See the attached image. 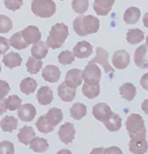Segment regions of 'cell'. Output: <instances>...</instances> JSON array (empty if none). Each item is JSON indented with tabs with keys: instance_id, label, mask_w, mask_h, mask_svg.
Masks as SVG:
<instances>
[{
	"instance_id": "obj_1",
	"label": "cell",
	"mask_w": 148,
	"mask_h": 154,
	"mask_svg": "<svg viewBox=\"0 0 148 154\" xmlns=\"http://www.w3.org/2000/svg\"><path fill=\"white\" fill-rule=\"evenodd\" d=\"M99 29H100V21L94 16L79 14L73 22L74 32L81 37L97 33Z\"/></svg>"
},
{
	"instance_id": "obj_2",
	"label": "cell",
	"mask_w": 148,
	"mask_h": 154,
	"mask_svg": "<svg viewBox=\"0 0 148 154\" xmlns=\"http://www.w3.org/2000/svg\"><path fill=\"white\" fill-rule=\"evenodd\" d=\"M68 36H69V29L67 25L64 23L55 24L51 28L48 39H46V44L51 49L60 48L65 43Z\"/></svg>"
},
{
	"instance_id": "obj_3",
	"label": "cell",
	"mask_w": 148,
	"mask_h": 154,
	"mask_svg": "<svg viewBox=\"0 0 148 154\" xmlns=\"http://www.w3.org/2000/svg\"><path fill=\"white\" fill-rule=\"evenodd\" d=\"M31 11L38 18H51L57 11V5L53 0H33L31 2Z\"/></svg>"
},
{
	"instance_id": "obj_4",
	"label": "cell",
	"mask_w": 148,
	"mask_h": 154,
	"mask_svg": "<svg viewBox=\"0 0 148 154\" xmlns=\"http://www.w3.org/2000/svg\"><path fill=\"white\" fill-rule=\"evenodd\" d=\"M125 128H127L130 138H134V137H146L147 135L144 119L139 114L133 113L129 115V117L127 119V122H125Z\"/></svg>"
},
{
	"instance_id": "obj_5",
	"label": "cell",
	"mask_w": 148,
	"mask_h": 154,
	"mask_svg": "<svg viewBox=\"0 0 148 154\" xmlns=\"http://www.w3.org/2000/svg\"><path fill=\"white\" fill-rule=\"evenodd\" d=\"M83 81L88 84H100L101 79V70L96 63H91L85 67V70L82 71Z\"/></svg>"
},
{
	"instance_id": "obj_6",
	"label": "cell",
	"mask_w": 148,
	"mask_h": 154,
	"mask_svg": "<svg viewBox=\"0 0 148 154\" xmlns=\"http://www.w3.org/2000/svg\"><path fill=\"white\" fill-rule=\"evenodd\" d=\"M91 63H98L102 65L106 73L110 74V75H112L114 72V69L108 63V51L101 46H98L96 49V57L91 61Z\"/></svg>"
},
{
	"instance_id": "obj_7",
	"label": "cell",
	"mask_w": 148,
	"mask_h": 154,
	"mask_svg": "<svg viewBox=\"0 0 148 154\" xmlns=\"http://www.w3.org/2000/svg\"><path fill=\"white\" fill-rule=\"evenodd\" d=\"M112 65L117 70H123L130 65V54L125 49H119L112 57Z\"/></svg>"
},
{
	"instance_id": "obj_8",
	"label": "cell",
	"mask_w": 148,
	"mask_h": 154,
	"mask_svg": "<svg viewBox=\"0 0 148 154\" xmlns=\"http://www.w3.org/2000/svg\"><path fill=\"white\" fill-rule=\"evenodd\" d=\"M134 62L136 66L140 69L148 68V45L142 44L136 49L134 54Z\"/></svg>"
},
{
	"instance_id": "obj_9",
	"label": "cell",
	"mask_w": 148,
	"mask_h": 154,
	"mask_svg": "<svg viewBox=\"0 0 148 154\" xmlns=\"http://www.w3.org/2000/svg\"><path fill=\"white\" fill-rule=\"evenodd\" d=\"M93 116L95 117L97 120L101 121V122L104 123L108 118L112 115V110L107 104L105 103H99L96 104L93 107Z\"/></svg>"
},
{
	"instance_id": "obj_10",
	"label": "cell",
	"mask_w": 148,
	"mask_h": 154,
	"mask_svg": "<svg viewBox=\"0 0 148 154\" xmlns=\"http://www.w3.org/2000/svg\"><path fill=\"white\" fill-rule=\"evenodd\" d=\"M75 128L71 122H66L59 128V138L64 144L71 143L75 138Z\"/></svg>"
},
{
	"instance_id": "obj_11",
	"label": "cell",
	"mask_w": 148,
	"mask_h": 154,
	"mask_svg": "<svg viewBox=\"0 0 148 154\" xmlns=\"http://www.w3.org/2000/svg\"><path fill=\"white\" fill-rule=\"evenodd\" d=\"M129 150L132 153H146L148 150V143L146 137H134L131 138L129 143Z\"/></svg>"
},
{
	"instance_id": "obj_12",
	"label": "cell",
	"mask_w": 148,
	"mask_h": 154,
	"mask_svg": "<svg viewBox=\"0 0 148 154\" xmlns=\"http://www.w3.org/2000/svg\"><path fill=\"white\" fill-rule=\"evenodd\" d=\"M83 80L82 77V71L79 70V69H71L67 72L65 76V82L67 85H69L70 88H76L79 85H81Z\"/></svg>"
},
{
	"instance_id": "obj_13",
	"label": "cell",
	"mask_w": 148,
	"mask_h": 154,
	"mask_svg": "<svg viewBox=\"0 0 148 154\" xmlns=\"http://www.w3.org/2000/svg\"><path fill=\"white\" fill-rule=\"evenodd\" d=\"M22 34H23L24 39L29 44H36L41 39L40 30L37 28L36 26H32V25L26 27L24 30H22Z\"/></svg>"
},
{
	"instance_id": "obj_14",
	"label": "cell",
	"mask_w": 148,
	"mask_h": 154,
	"mask_svg": "<svg viewBox=\"0 0 148 154\" xmlns=\"http://www.w3.org/2000/svg\"><path fill=\"white\" fill-rule=\"evenodd\" d=\"M115 0H94L93 8L99 16L105 17L111 11Z\"/></svg>"
},
{
	"instance_id": "obj_15",
	"label": "cell",
	"mask_w": 148,
	"mask_h": 154,
	"mask_svg": "<svg viewBox=\"0 0 148 154\" xmlns=\"http://www.w3.org/2000/svg\"><path fill=\"white\" fill-rule=\"evenodd\" d=\"M73 54L75 56V58L78 59L88 58L93 54L92 44L88 41H79L73 48Z\"/></svg>"
},
{
	"instance_id": "obj_16",
	"label": "cell",
	"mask_w": 148,
	"mask_h": 154,
	"mask_svg": "<svg viewBox=\"0 0 148 154\" xmlns=\"http://www.w3.org/2000/svg\"><path fill=\"white\" fill-rule=\"evenodd\" d=\"M36 108L34 107L32 104H23L19 109V118L21 119L24 122H29V121H32L36 116Z\"/></svg>"
},
{
	"instance_id": "obj_17",
	"label": "cell",
	"mask_w": 148,
	"mask_h": 154,
	"mask_svg": "<svg viewBox=\"0 0 148 154\" xmlns=\"http://www.w3.org/2000/svg\"><path fill=\"white\" fill-rule=\"evenodd\" d=\"M61 77V71L55 65H48L44 67L42 71V78L48 82L55 83L57 81H59Z\"/></svg>"
},
{
	"instance_id": "obj_18",
	"label": "cell",
	"mask_w": 148,
	"mask_h": 154,
	"mask_svg": "<svg viewBox=\"0 0 148 154\" xmlns=\"http://www.w3.org/2000/svg\"><path fill=\"white\" fill-rule=\"evenodd\" d=\"M58 96L63 102H72L76 97V88H70L66 82H63L58 88Z\"/></svg>"
},
{
	"instance_id": "obj_19",
	"label": "cell",
	"mask_w": 148,
	"mask_h": 154,
	"mask_svg": "<svg viewBox=\"0 0 148 154\" xmlns=\"http://www.w3.org/2000/svg\"><path fill=\"white\" fill-rule=\"evenodd\" d=\"M36 99L38 103L42 106L48 105L54 100V94L53 91L48 88V86H41L37 91Z\"/></svg>"
},
{
	"instance_id": "obj_20",
	"label": "cell",
	"mask_w": 148,
	"mask_h": 154,
	"mask_svg": "<svg viewBox=\"0 0 148 154\" xmlns=\"http://www.w3.org/2000/svg\"><path fill=\"white\" fill-rule=\"evenodd\" d=\"M36 137L35 131L31 126H24L20 130L18 134V140L24 145H30L31 141Z\"/></svg>"
},
{
	"instance_id": "obj_21",
	"label": "cell",
	"mask_w": 148,
	"mask_h": 154,
	"mask_svg": "<svg viewBox=\"0 0 148 154\" xmlns=\"http://www.w3.org/2000/svg\"><path fill=\"white\" fill-rule=\"evenodd\" d=\"M22 57L19 54L11 51L7 54H4L3 60H2V63L5 65L7 68L14 69L16 67H20L22 65Z\"/></svg>"
},
{
	"instance_id": "obj_22",
	"label": "cell",
	"mask_w": 148,
	"mask_h": 154,
	"mask_svg": "<svg viewBox=\"0 0 148 154\" xmlns=\"http://www.w3.org/2000/svg\"><path fill=\"white\" fill-rule=\"evenodd\" d=\"M119 93L122 99L131 102L135 99L136 94H137V88L133 83L125 82L119 88Z\"/></svg>"
},
{
	"instance_id": "obj_23",
	"label": "cell",
	"mask_w": 148,
	"mask_h": 154,
	"mask_svg": "<svg viewBox=\"0 0 148 154\" xmlns=\"http://www.w3.org/2000/svg\"><path fill=\"white\" fill-rule=\"evenodd\" d=\"M140 16H141V11L138 7L131 6L127 8L123 14V20H125V24L128 25H134L140 20Z\"/></svg>"
},
{
	"instance_id": "obj_24",
	"label": "cell",
	"mask_w": 148,
	"mask_h": 154,
	"mask_svg": "<svg viewBox=\"0 0 148 154\" xmlns=\"http://www.w3.org/2000/svg\"><path fill=\"white\" fill-rule=\"evenodd\" d=\"M48 53V46L46 44V42L43 41H39L38 43L33 44L31 48V54L32 57L38 59V60H42L44 58H46Z\"/></svg>"
},
{
	"instance_id": "obj_25",
	"label": "cell",
	"mask_w": 148,
	"mask_h": 154,
	"mask_svg": "<svg viewBox=\"0 0 148 154\" xmlns=\"http://www.w3.org/2000/svg\"><path fill=\"white\" fill-rule=\"evenodd\" d=\"M105 128L107 131L114 133V131H118L122 128V117L118 114L112 113V115L104 122Z\"/></svg>"
},
{
	"instance_id": "obj_26",
	"label": "cell",
	"mask_w": 148,
	"mask_h": 154,
	"mask_svg": "<svg viewBox=\"0 0 148 154\" xmlns=\"http://www.w3.org/2000/svg\"><path fill=\"white\" fill-rule=\"evenodd\" d=\"M9 44L11 46H12L16 49H25L28 48L29 43L24 39L23 34H22V31H19L17 33H14L11 38H9Z\"/></svg>"
},
{
	"instance_id": "obj_27",
	"label": "cell",
	"mask_w": 148,
	"mask_h": 154,
	"mask_svg": "<svg viewBox=\"0 0 148 154\" xmlns=\"http://www.w3.org/2000/svg\"><path fill=\"white\" fill-rule=\"evenodd\" d=\"M36 88H37L36 80L31 78V77H26L20 83V89H21V91L27 96L33 94L36 91Z\"/></svg>"
},
{
	"instance_id": "obj_28",
	"label": "cell",
	"mask_w": 148,
	"mask_h": 154,
	"mask_svg": "<svg viewBox=\"0 0 148 154\" xmlns=\"http://www.w3.org/2000/svg\"><path fill=\"white\" fill-rule=\"evenodd\" d=\"M48 121L53 126H57L63 120V112L60 108H51L45 114Z\"/></svg>"
},
{
	"instance_id": "obj_29",
	"label": "cell",
	"mask_w": 148,
	"mask_h": 154,
	"mask_svg": "<svg viewBox=\"0 0 148 154\" xmlns=\"http://www.w3.org/2000/svg\"><path fill=\"white\" fill-rule=\"evenodd\" d=\"M0 128L4 133H11L18 128V120L14 116H5L0 121Z\"/></svg>"
},
{
	"instance_id": "obj_30",
	"label": "cell",
	"mask_w": 148,
	"mask_h": 154,
	"mask_svg": "<svg viewBox=\"0 0 148 154\" xmlns=\"http://www.w3.org/2000/svg\"><path fill=\"white\" fill-rule=\"evenodd\" d=\"M30 149L36 153L45 152V151L48 149V142L43 138L35 137L30 143Z\"/></svg>"
},
{
	"instance_id": "obj_31",
	"label": "cell",
	"mask_w": 148,
	"mask_h": 154,
	"mask_svg": "<svg viewBox=\"0 0 148 154\" xmlns=\"http://www.w3.org/2000/svg\"><path fill=\"white\" fill-rule=\"evenodd\" d=\"M81 91H82L83 96H85L88 99H95L100 95V84H88L85 83L81 88Z\"/></svg>"
},
{
	"instance_id": "obj_32",
	"label": "cell",
	"mask_w": 148,
	"mask_h": 154,
	"mask_svg": "<svg viewBox=\"0 0 148 154\" xmlns=\"http://www.w3.org/2000/svg\"><path fill=\"white\" fill-rule=\"evenodd\" d=\"M143 39H144V32L142 30L135 28L132 30H129L127 33V41L130 44L134 45V44L140 43Z\"/></svg>"
},
{
	"instance_id": "obj_33",
	"label": "cell",
	"mask_w": 148,
	"mask_h": 154,
	"mask_svg": "<svg viewBox=\"0 0 148 154\" xmlns=\"http://www.w3.org/2000/svg\"><path fill=\"white\" fill-rule=\"evenodd\" d=\"M70 115L74 120H80L86 115V106L81 103L74 104L70 108Z\"/></svg>"
},
{
	"instance_id": "obj_34",
	"label": "cell",
	"mask_w": 148,
	"mask_h": 154,
	"mask_svg": "<svg viewBox=\"0 0 148 154\" xmlns=\"http://www.w3.org/2000/svg\"><path fill=\"white\" fill-rule=\"evenodd\" d=\"M26 67H27V71L30 74H37L41 70L42 62H41V60H38L34 58V57H30L28 59V61H27Z\"/></svg>"
},
{
	"instance_id": "obj_35",
	"label": "cell",
	"mask_w": 148,
	"mask_h": 154,
	"mask_svg": "<svg viewBox=\"0 0 148 154\" xmlns=\"http://www.w3.org/2000/svg\"><path fill=\"white\" fill-rule=\"evenodd\" d=\"M36 128H38V131L42 134H48L51 133L55 128V126H53L51 123L48 121L45 115H42L38 118V120L36 121Z\"/></svg>"
},
{
	"instance_id": "obj_36",
	"label": "cell",
	"mask_w": 148,
	"mask_h": 154,
	"mask_svg": "<svg viewBox=\"0 0 148 154\" xmlns=\"http://www.w3.org/2000/svg\"><path fill=\"white\" fill-rule=\"evenodd\" d=\"M5 106L7 110L9 111L19 110L20 107L22 106V100L17 95L9 96L8 98L5 99Z\"/></svg>"
},
{
	"instance_id": "obj_37",
	"label": "cell",
	"mask_w": 148,
	"mask_h": 154,
	"mask_svg": "<svg viewBox=\"0 0 148 154\" xmlns=\"http://www.w3.org/2000/svg\"><path fill=\"white\" fill-rule=\"evenodd\" d=\"M71 5L74 12L82 14L88 8V0H73Z\"/></svg>"
},
{
	"instance_id": "obj_38",
	"label": "cell",
	"mask_w": 148,
	"mask_h": 154,
	"mask_svg": "<svg viewBox=\"0 0 148 154\" xmlns=\"http://www.w3.org/2000/svg\"><path fill=\"white\" fill-rule=\"evenodd\" d=\"M12 29V21L8 17L0 14V33H8Z\"/></svg>"
},
{
	"instance_id": "obj_39",
	"label": "cell",
	"mask_w": 148,
	"mask_h": 154,
	"mask_svg": "<svg viewBox=\"0 0 148 154\" xmlns=\"http://www.w3.org/2000/svg\"><path fill=\"white\" fill-rule=\"evenodd\" d=\"M58 60L62 65H70V64H72L74 62V60H75V56L70 51H64L60 53L58 57Z\"/></svg>"
},
{
	"instance_id": "obj_40",
	"label": "cell",
	"mask_w": 148,
	"mask_h": 154,
	"mask_svg": "<svg viewBox=\"0 0 148 154\" xmlns=\"http://www.w3.org/2000/svg\"><path fill=\"white\" fill-rule=\"evenodd\" d=\"M24 0H4V5L8 11H17L23 6Z\"/></svg>"
},
{
	"instance_id": "obj_41",
	"label": "cell",
	"mask_w": 148,
	"mask_h": 154,
	"mask_svg": "<svg viewBox=\"0 0 148 154\" xmlns=\"http://www.w3.org/2000/svg\"><path fill=\"white\" fill-rule=\"evenodd\" d=\"M0 153H14V144L9 141H2L0 142Z\"/></svg>"
},
{
	"instance_id": "obj_42",
	"label": "cell",
	"mask_w": 148,
	"mask_h": 154,
	"mask_svg": "<svg viewBox=\"0 0 148 154\" xmlns=\"http://www.w3.org/2000/svg\"><path fill=\"white\" fill-rule=\"evenodd\" d=\"M11 91V86L4 80H0V99H4Z\"/></svg>"
},
{
	"instance_id": "obj_43",
	"label": "cell",
	"mask_w": 148,
	"mask_h": 154,
	"mask_svg": "<svg viewBox=\"0 0 148 154\" xmlns=\"http://www.w3.org/2000/svg\"><path fill=\"white\" fill-rule=\"evenodd\" d=\"M11 48L9 40L5 37H0V54H4Z\"/></svg>"
},
{
	"instance_id": "obj_44",
	"label": "cell",
	"mask_w": 148,
	"mask_h": 154,
	"mask_svg": "<svg viewBox=\"0 0 148 154\" xmlns=\"http://www.w3.org/2000/svg\"><path fill=\"white\" fill-rule=\"evenodd\" d=\"M140 82H141L142 88H144L145 91H148V73L144 74V75L141 77V80H140Z\"/></svg>"
},
{
	"instance_id": "obj_45",
	"label": "cell",
	"mask_w": 148,
	"mask_h": 154,
	"mask_svg": "<svg viewBox=\"0 0 148 154\" xmlns=\"http://www.w3.org/2000/svg\"><path fill=\"white\" fill-rule=\"evenodd\" d=\"M6 106H5V100L0 99V115H2L3 113L6 112Z\"/></svg>"
},
{
	"instance_id": "obj_46",
	"label": "cell",
	"mask_w": 148,
	"mask_h": 154,
	"mask_svg": "<svg viewBox=\"0 0 148 154\" xmlns=\"http://www.w3.org/2000/svg\"><path fill=\"white\" fill-rule=\"evenodd\" d=\"M105 153H112V152H117V153H122V150L117 147H110L104 150Z\"/></svg>"
},
{
	"instance_id": "obj_47",
	"label": "cell",
	"mask_w": 148,
	"mask_h": 154,
	"mask_svg": "<svg viewBox=\"0 0 148 154\" xmlns=\"http://www.w3.org/2000/svg\"><path fill=\"white\" fill-rule=\"evenodd\" d=\"M141 108H142L143 112H144L145 114H147V115H148V99H147V100H145V101L142 103Z\"/></svg>"
},
{
	"instance_id": "obj_48",
	"label": "cell",
	"mask_w": 148,
	"mask_h": 154,
	"mask_svg": "<svg viewBox=\"0 0 148 154\" xmlns=\"http://www.w3.org/2000/svg\"><path fill=\"white\" fill-rule=\"evenodd\" d=\"M143 25H144L145 28L148 29V11L144 14V17H143Z\"/></svg>"
},
{
	"instance_id": "obj_49",
	"label": "cell",
	"mask_w": 148,
	"mask_h": 154,
	"mask_svg": "<svg viewBox=\"0 0 148 154\" xmlns=\"http://www.w3.org/2000/svg\"><path fill=\"white\" fill-rule=\"evenodd\" d=\"M146 44L148 45V35H147V37H146Z\"/></svg>"
},
{
	"instance_id": "obj_50",
	"label": "cell",
	"mask_w": 148,
	"mask_h": 154,
	"mask_svg": "<svg viewBox=\"0 0 148 154\" xmlns=\"http://www.w3.org/2000/svg\"><path fill=\"white\" fill-rule=\"evenodd\" d=\"M0 73H1V64H0Z\"/></svg>"
},
{
	"instance_id": "obj_51",
	"label": "cell",
	"mask_w": 148,
	"mask_h": 154,
	"mask_svg": "<svg viewBox=\"0 0 148 154\" xmlns=\"http://www.w3.org/2000/svg\"><path fill=\"white\" fill-rule=\"evenodd\" d=\"M60 1H65V0H60Z\"/></svg>"
}]
</instances>
